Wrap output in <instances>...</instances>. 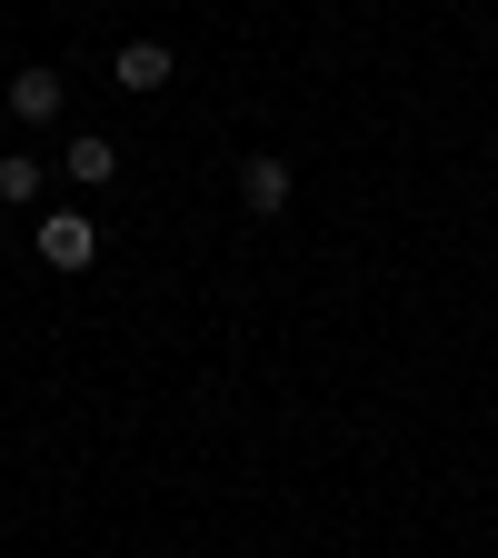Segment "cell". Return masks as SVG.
Masks as SVG:
<instances>
[{
	"mask_svg": "<svg viewBox=\"0 0 498 558\" xmlns=\"http://www.w3.org/2000/svg\"><path fill=\"white\" fill-rule=\"evenodd\" d=\"M40 259H50V269H70V279H81V269L100 259V230L81 220V209H50V220H40Z\"/></svg>",
	"mask_w": 498,
	"mask_h": 558,
	"instance_id": "1",
	"label": "cell"
},
{
	"mask_svg": "<svg viewBox=\"0 0 498 558\" xmlns=\"http://www.w3.org/2000/svg\"><path fill=\"white\" fill-rule=\"evenodd\" d=\"M290 190H300V180H290V160H269V150H250V160H240V199L259 209V220H279V209H290Z\"/></svg>",
	"mask_w": 498,
	"mask_h": 558,
	"instance_id": "2",
	"label": "cell"
},
{
	"mask_svg": "<svg viewBox=\"0 0 498 558\" xmlns=\"http://www.w3.org/2000/svg\"><path fill=\"white\" fill-rule=\"evenodd\" d=\"M60 170L81 180V190H110V180H120V140H110V130H81V140L60 150Z\"/></svg>",
	"mask_w": 498,
	"mask_h": 558,
	"instance_id": "4",
	"label": "cell"
},
{
	"mask_svg": "<svg viewBox=\"0 0 498 558\" xmlns=\"http://www.w3.org/2000/svg\"><path fill=\"white\" fill-rule=\"evenodd\" d=\"M60 100H70L60 70H21V81H11V110H21V120H60Z\"/></svg>",
	"mask_w": 498,
	"mask_h": 558,
	"instance_id": "5",
	"label": "cell"
},
{
	"mask_svg": "<svg viewBox=\"0 0 498 558\" xmlns=\"http://www.w3.org/2000/svg\"><path fill=\"white\" fill-rule=\"evenodd\" d=\"M40 190H50V170H40L31 150H11V160H0V199H11V209H31Z\"/></svg>",
	"mask_w": 498,
	"mask_h": 558,
	"instance_id": "6",
	"label": "cell"
},
{
	"mask_svg": "<svg viewBox=\"0 0 498 558\" xmlns=\"http://www.w3.org/2000/svg\"><path fill=\"white\" fill-rule=\"evenodd\" d=\"M0 240H11V230H0Z\"/></svg>",
	"mask_w": 498,
	"mask_h": 558,
	"instance_id": "7",
	"label": "cell"
},
{
	"mask_svg": "<svg viewBox=\"0 0 498 558\" xmlns=\"http://www.w3.org/2000/svg\"><path fill=\"white\" fill-rule=\"evenodd\" d=\"M170 70H180V60H170V40H130V50L110 60V81L150 100V90H170Z\"/></svg>",
	"mask_w": 498,
	"mask_h": 558,
	"instance_id": "3",
	"label": "cell"
}]
</instances>
